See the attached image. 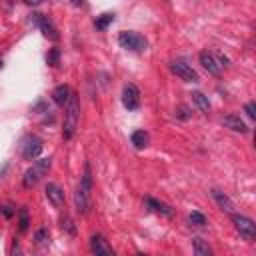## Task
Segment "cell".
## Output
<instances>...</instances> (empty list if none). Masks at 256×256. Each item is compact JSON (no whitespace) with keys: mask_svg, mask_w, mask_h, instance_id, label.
Returning <instances> with one entry per match:
<instances>
[{"mask_svg":"<svg viewBox=\"0 0 256 256\" xmlns=\"http://www.w3.org/2000/svg\"><path fill=\"white\" fill-rule=\"evenodd\" d=\"M90 192H92V168H90V162H84V172L80 176L76 194H74L76 210L80 214H86L90 208Z\"/></svg>","mask_w":256,"mask_h":256,"instance_id":"6da1fadb","label":"cell"},{"mask_svg":"<svg viewBox=\"0 0 256 256\" xmlns=\"http://www.w3.org/2000/svg\"><path fill=\"white\" fill-rule=\"evenodd\" d=\"M80 122V102L74 92H70V98L66 102V112H64V128H62V138L70 140L78 128Z\"/></svg>","mask_w":256,"mask_h":256,"instance_id":"7a4b0ae2","label":"cell"},{"mask_svg":"<svg viewBox=\"0 0 256 256\" xmlns=\"http://www.w3.org/2000/svg\"><path fill=\"white\" fill-rule=\"evenodd\" d=\"M50 166H52V158H40V160H36V162L26 170V172H24V176H22V184H24L26 188L36 186L42 178H44V176L48 174Z\"/></svg>","mask_w":256,"mask_h":256,"instance_id":"3957f363","label":"cell"},{"mask_svg":"<svg viewBox=\"0 0 256 256\" xmlns=\"http://www.w3.org/2000/svg\"><path fill=\"white\" fill-rule=\"evenodd\" d=\"M118 44L124 50H130V52H144L146 50V38L138 32L124 30V32L118 34Z\"/></svg>","mask_w":256,"mask_h":256,"instance_id":"277c9868","label":"cell"},{"mask_svg":"<svg viewBox=\"0 0 256 256\" xmlns=\"http://www.w3.org/2000/svg\"><path fill=\"white\" fill-rule=\"evenodd\" d=\"M232 222L246 242H252L256 238V224H254L252 218H248L244 214H232Z\"/></svg>","mask_w":256,"mask_h":256,"instance_id":"5b68a950","label":"cell"},{"mask_svg":"<svg viewBox=\"0 0 256 256\" xmlns=\"http://www.w3.org/2000/svg\"><path fill=\"white\" fill-rule=\"evenodd\" d=\"M170 70L184 82H198V72L184 60H174L172 64H170Z\"/></svg>","mask_w":256,"mask_h":256,"instance_id":"8992f818","label":"cell"},{"mask_svg":"<svg viewBox=\"0 0 256 256\" xmlns=\"http://www.w3.org/2000/svg\"><path fill=\"white\" fill-rule=\"evenodd\" d=\"M32 16H34V22H36V26L42 30V34H44L48 40H52V42H58L60 34H58V30H56V26H54L52 20H50L48 16H44V14H40V12L32 14Z\"/></svg>","mask_w":256,"mask_h":256,"instance_id":"52a82bcc","label":"cell"},{"mask_svg":"<svg viewBox=\"0 0 256 256\" xmlns=\"http://www.w3.org/2000/svg\"><path fill=\"white\" fill-rule=\"evenodd\" d=\"M122 104L126 110L140 108V90L136 88V84H126L122 88Z\"/></svg>","mask_w":256,"mask_h":256,"instance_id":"ba28073f","label":"cell"},{"mask_svg":"<svg viewBox=\"0 0 256 256\" xmlns=\"http://www.w3.org/2000/svg\"><path fill=\"white\" fill-rule=\"evenodd\" d=\"M42 152V140L38 136H28L22 142V156L24 160H34Z\"/></svg>","mask_w":256,"mask_h":256,"instance_id":"9c48e42d","label":"cell"},{"mask_svg":"<svg viewBox=\"0 0 256 256\" xmlns=\"http://www.w3.org/2000/svg\"><path fill=\"white\" fill-rule=\"evenodd\" d=\"M44 192H46L48 202H50L54 208H64V202H66V198H64V190H62L56 182H48Z\"/></svg>","mask_w":256,"mask_h":256,"instance_id":"30bf717a","label":"cell"},{"mask_svg":"<svg viewBox=\"0 0 256 256\" xmlns=\"http://www.w3.org/2000/svg\"><path fill=\"white\" fill-rule=\"evenodd\" d=\"M198 60H200V64L204 66V70H208V74H212V76H218L220 74V64H218V60H216V56L212 54V52H208V50H202L200 54H198Z\"/></svg>","mask_w":256,"mask_h":256,"instance_id":"8fae6325","label":"cell"},{"mask_svg":"<svg viewBox=\"0 0 256 256\" xmlns=\"http://www.w3.org/2000/svg\"><path fill=\"white\" fill-rule=\"evenodd\" d=\"M144 206L150 210V212H156V214H162V216H166V218L174 216V208L168 206V204H164V202H160V200H156V198H146V200H144Z\"/></svg>","mask_w":256,"mask_h":256,"instance_id":"7c38bea8","label":"cell"},{"mask_svg":"<svg viewBox=\"0 0 256 256\" xmlns=\"http://www.w3.org/2000/svg\"><path fill=\"white\" fill-rule=\"evenodd\" d=\"M222 126L228 128V130H232V132H240V134H246V132H248V126H246V124L242 122V118L236 116V114L224 116V118H222Z\"/></svg>","mask_w":256,"mask_h":256,"instance_id":"4fadbf2b","label":"cell"},{"mask_svg":"<svg viewBox=\"0 0 256 256\" xmlns=\"http://www.w3.org/2000/svg\"><path fill=\"white\" fill-rule=\"evenodd\" d=\"M90 244H92V252H94V256H114V250L110 248V244L106 242V240L100 236V234L92 236Z\"/></svg>","mask_w":256,"mask_h":256,"instance_id":"5bb4252c","label":"cell"},{"mask_svg":"<svg viewBox=\"0 0 256 256\" xmlns=\"http://www.w3.org/2000/svg\"><path fill=\"white\" fill-rule=\"evenodd\" d=\"M210 194H212V198H214V202L218 204V208L220 210H224V212H228V214H234V202L224 194V192H220V190H210Z\"/></svg>","mask_w":256,"mask_h":256,"instance_id":"9a60e30c","label":"cell"},{"mask_svg":"<svg viewBox=\"0 0 256 256\" xmlns=\"http://www.w3.org/2000/svg\"><path fill=\"white\" fill-rule=\"evenodd\" d=\"M68 98H70V86H68V84H60V86L54 88V92H52V100H54V104L64 106V104L68 102Z\"/></svg>","mask_w":256,"mask_h":256,"instance_id":"2e32d148","label":"cell"},{"mask_svg":"<svg viewBox=\"0 0 256 256\" xmlns=\"http://www.w3.org/2000/svg\"><path fill=\"white\" fill-rule=\"evenodd\" d=\"M192 250H194V256H214L210 244L204 238H192Z\"/></svg>","mask_w":256,"mask_h":256,"instance_id":"e0dca14e","label":"cell"},{"mask_svg":"<svg viewBox=\"0 0 256 256\" xmlns=\"http://www.w3.org/2000/svg\"><path fill=\"white\" fill-rule=\"evenodd\" d=\"M192 96V102L196 104V108H198V112H202V114H208L210 112V102H208V96L206 94H202V92H192L190 94Z\"/></svg>","mask_w":256,"mask_h":256,"instance_id":"ac0fdd59","label":"cell"},{"mask_svg":"<svg viewBox=\"0 0 256 256\" xmlns=\"http://www.w3.org/2000/svg\"><path fill=\"white\" fill-rule=\"evenodd\" d=\"M112 22H114V12H104V14H100V16L94 18L96 30H106Z\"/></svg>","mask_w":256,"mask_h":256,"instance_id":"d6986e66","label":"cell"},{"mask_svg":"<svg viewBox=\"0 0 256 256\" xmlns=\"http://www.w3.org/2000/svg\"><path fill=\"white\" fill-rule=\"evenodd\" d=\"M130 140H132L134 148L142 150V148H146V146H148V132H146V130H136V132H132Z\"/></svg>","mask_w":256,"mask_h":256,"instance_id":"ffe728a7","label":"cell"},{"mask_svg":"<svg viewBox=\"0 0 256 256\" xmlns=\"http://www.w3.org/2000/svg\"><path fill=\"white\" fill-rule=\"evenodd\" d=\"M34 240H36V244H40V246H46V244L50 242V232H48V228H40V230H36Z\"/></svg>","mask_w":256,"mask_h":256,"instance_id":"44dd1931","label":"cell"},{"mask_svg":"<svg viewBox=\"0 0 256 256\" xmlns=\"http://www.w3.org/2000/svg\"><path fill=\"white\" fill-rule=\"evenodd\" d=\"M188 220H190V224H194V226H206V216L202 214V212H198V210L190 212Z\"/></svg>","mask_w":256,"mask_h":256,"instance_id":"7402d4cb","label":"cell"},{"mask_svg":"<svg viewBox=\"0 0 256 256\" xmlns=\"http://www.w3.org/2000/svg\"><path fill=\"white\" fill-rule=\"evenodd\" d=\"M46 62H48V66L56 68L58 64H60V48H52V50L46 54Z\"/></svg>","mask_w":256,"mask_h":256,"instance_id":"603a6c76","label":"cell"},{"mask_svg":"<svg viewBox=\"0 0 256 256\" xmlns=\"http://www.w3.org/2000/svg\"><path fill=\"white\" fill-rule=\"evenodd\" d=\"M28 224H30V220H28V210H26V208H20V218H18V228H20V232H26V230H28Z\"/></svg>","mask_w":256,"mask_h":256,"instance_id":"cb8c5ba5","label":"cell"},{"mask_svg":"<svg viewBox=\"0 0 256 256\" xmlns=\"http://www.w3.org/2000/svg\"><path fill=\"white\" fill-rule=\"evenodd\" d=\"M174 114H176V118H180V120H188V118H190V108H188V106H184V104H180Z\"/></svg>","mask_w":256,"mask_h":256,"instance_id":"d4e9b609","label":"cell"},{"mask_svg":"<svg viewBox=\"0 0 256 256\" xmlns=\"http://www.w3.org/2000/svg\"><path fill=\"white\" fill-rule=\"evenodd\" d=\"M244 110H246V114H248L250 120H256V102H254V100H250V102L244 106Z\"/></svg>","mask_w":256,"mask_h":256,"instance_id":"484cf974","label":"cell"},{"mask_svg":"<svg viewBox=\"0 0 256 256\" xmlns=\"http://www.w3.org/2000/svg\"><path fill=\"white\" fill-rule=\"evenodd\" d=\"M62 228H66L70 234H74V226H72V220L66 216V218H62Z\"/></svg>","mask_w":256,"mask_h":256,"instance_id":"4316f807","label":"cell"},{"mask_svg":"<svg viewBox=\"0 0 256 256\" xmlns=\"http://www.w3.org/2000/svg\"><path fill=\"white\" fill-rule=\"evenodd\" d=\"M12 256H22V248H20V244L14 240V244H12Z\"/></svg>","mask_w":256,"mask_h":256,"instance_id":"83f0119b","label":"cell"},{"mask_svg":"<svg viewBox=\"0 0 256 256\" xmlns=\"http://www.w3.org/2000/svg\"><path fill=\"white\" fill-rule=\"evenodd\" d=\"M12 214H14V210H12V206H6V208H4V216H6V218H10Z\"/></svg>","mask_w":256,"mask_h":256,"instance_id":"f1b7e54d","label":"cell"},{"mask_svg":"<svg viewBox=\"0 0 256 256\" xmlns=\"http://www.w3.org/2000/svg\"><path fill=\"white\" fill-rule=\"evenodd\" d=\"M134 256H148V254H142V252H138V254H134Z\"/></svg>","mask_w":256,"mask_h":256,"instance_id":"f546056e","label":"cell"},{"mask_svg":"<svg viewBox=\"0 0 256 256\" xmlns=\"http://www.w3.org/2000/svg\"><path fill=\"white\" fill-rule=\"evenodd\" d=\"M0 66H2V60H0Z\"/></svg>","mask_w":256,"mask_h":256,"instance_id":"4dcf8cb0","label":"cell"}]
</instances>
